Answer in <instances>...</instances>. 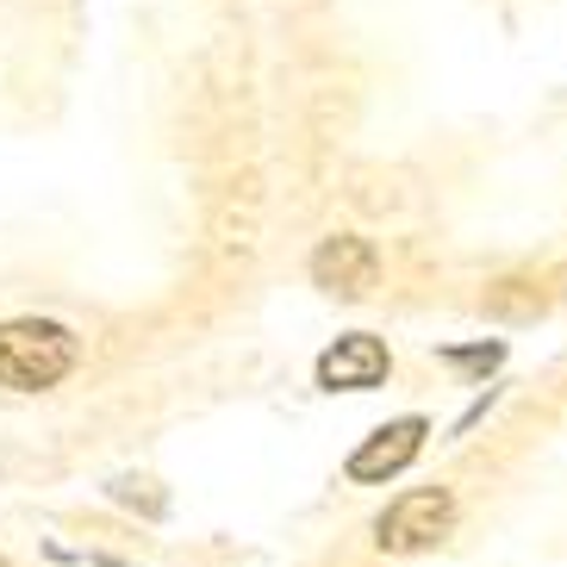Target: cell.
Returning <instances> with one entry per match:
<instances>
[{"mask_svg":"<svg viewBox=\"0 0 567 567\" xmlns=\"http://www.w3.org/2000/svg\"><path fill=\"white\" fill-rule=\"evenodd\" d=\"M75 368V337L51 318H13L0 324V386L13 393H38V386H56Z\"/></svg>","mask_w":567,"mask_h":567,"instance_id":"cell-1","label":"cell"},{"mask_svg":"<svg viewBox=\"0 0 567 567\" xmlns=\"http://www.w3.org/2000/svg\"><path fill=\"white\" fill-rule=\"evenodd\" d=\"M450 524H455L450 493H443V486H417V493L386 505V517L374 524V543H381L386 555H412V549H431L436 536H450Z\"/></svg>","mask_w":567,"mask_h":567,"instance_id":"cell-2","label":"cell"},{"mask_svg":"<svg viewBox=\"0 0 567 567\" xmlns=\"http://www.w3.org/2000/svg\"><path fill=\"white\" fill-rule=\"evenodd\" d=\"M386 368H393V355H386L381 337L350 331V337H337L331 350L318 355V386H331V393H362V386L386 381Z\"/></svg>","mask_w":567,"mask_h":567,"instance_id":"cell-3","label":"cell"},{"mask_svg":"<svg viewBox=\"0 0 567 567\" xmlns=\"http://www.w3.org/2000/svg\"><path fill=\"white\" fill-rule=\"evenodd\" d=\"M374 275H381V262H374V244L368 237H324L312 256V281L324 287V293H337V300H362L368 287H374Z\"/></svg>","mask_w":567,"mask_h":567,"instance_id":"cell-4","label":"cell"},{"mask_svg":"<svg viewBox=\"0 0 567 567\" xmlns=\"http://www.w3.org/2000/svg\"><path fill=\"white\" fill-rule=\"evenodd\" d=\"M417 450H424V417H393L350 455V481H393Z\"/></svg>","mask_w":567,"mask_h":567,"instance_id":"cell-5","label":"cell"},{"mask_svg":"<svg viewBox=\"0 0 567 567\" xmlns=\"http://www.w3.org/2000/svg\"><path fill=\"white\" fill-rule=\"evenodd\" d=\"M0 567H7V561H0Z\"/></svg>","mask_w":567,"mask_h":567,"instance_id":"cell-6","label":"cell"}]
</instances>
